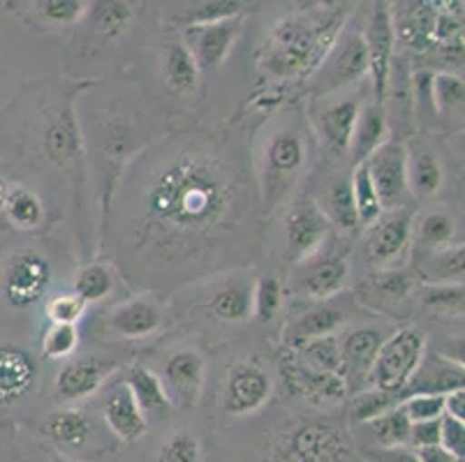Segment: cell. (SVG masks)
I'll list each match as a JSON object with an SVG mask.
<instances>
[{
	"label": "cell",
	"instance_id": "54",
	"mask_svg": "<svg viewBox=\"0 0 465 462\" xmlns=\"http://www.w3.org/2000/svg\"><path fill=\"white\" fill-rule=\"evenodd\" d=\"M363 462H421L417 451L410 447L396 448H371L361 453Z\"/></svg>",
	"mask_w": 465,
	"mask_h": 462
},
{
	"label": "cell",
	"instance_id": "32",
	"mask_svg": "<svg viewBox=\"0 0 465 462\" xmlns=\"http://www.w3.org/2000/svg\"><path fill=\"white\" fill-rule=\"evenodd\" d=\"M391 137V127L384 107L380 102H363L359 109L357 123H354L352 137H350L348 158L350 164H361L378 151L380 146L389 142Z\"/></svg>",
	"mask_w": 465,
	"mask_h": 462
},
{
	"label": "cell",
	"instance_id": "28",
	"mask_svg": "<svg viewBox=\"0 0 465 462\" xmlns=\"http://www.w3.org/2000/svg\"><path fill=\"white\" fill-rule=\"evenodd\" d=\"M384 333L380 326L375 324H359L352 329H345L338 336V345H341L342 366H345V379H348L350 393L357 391V384L366 388L369 381L371 366H373L375 356H378L380 347H382Z\"/></svg>",
	"mask_w": 465,
	"mask_h": 462
},
{
	"label": "cell",
	"instance_id": "50",
	"mask_svg": "<svg viewBox=\"0 0 465 462\" xmlns=\"http://www.w3.org/2000/svg\"><path fill=\"white\" fill-rule=\"evenodd\" d=\"M251 0H202V5H194L185 16H181V25L211 24V21L230 19V16L246 15Z\"/></svg>",
	"mask_w": 465,
	"mask_h": 462
},
{
	"label": "cell",
	"instance_id": "42",
	"mask_svg": "<svg viewBox=\"0 0 465 462\" xmlns=\"http://www.w3.org/2000/svg\"><path fill=\"white\" fill-rule=\"evenodd\" d=\"M82 345V330L77 324H46L40 338L42 361H65L77 354Z\"/></svg>",
	"mask_w": 465,
	"mask_h": 462
},
{
	"label": "cell",
	"instance_id": "57",
	"mask_svg": "<svg viewBox=\"0 0 465 462\" xmlns=\"http://www.w3.org/2000/svg\"><path fill=\"white\" fill-rule=\"evenodd\" d=\"M417 456H420L421 462H463L459 457H454L451 453H447L442 447H424V448H414Z\"/></svg>",
	"mask_w": 465,
	"mask_h": 462
},
{
	"label": "cell",
	"instance_id": "26",
	"mask_svg": "<svg viewBox=\"0 0 465 462\" xmlns=\"http://www.w3.org/2000/svg\"><path fill=\"white\" fill-rule=\"evenodd\" d=\"M158 76L160 86L164 88L167 95L176 97V100H194L202 91L204 72L200 70L185 42L181 37H174V40L164 42L160 49Z\"/></svg>",
	"mask_w": 465,
	"mask_h": 462
},
{
	"label": "cell",
	"instance_id": "36",
	"mask_svg": "<svg viewBox=\"0 0 465 462\" xmlns=\"http://www.w3.org/2000/svg\"><path fill=\"white\" fill-rule=\"evenodd\" d=\"M3 211L12 227L21 234H40L49 227V220H52L42 194L28 185H12Z\"/></svg>",
	"mask_w": 465,
	"mask_h": 462
},
{
	"label": "cell",
	"instance_id": "3",
	"mask_svg": "<svg viewBox=\"0 0 465 462\" xmlns=\"http://www.w3.org/2000/svg\"><path fill=\"white\" fill-rule=\"evenodd\" d=\"M345 24L348 10L336 0L281 16L257 54V65L278 82L311 76Z\"/></svg>",
	"mask_w": 465,
	"mask_h": 462
},
{
	"label": "cell",
	"instance_id": "44",
	"mask_svg": "<svg viewBox=\"0 0 465 462\" xmlns=\"http://www.w3.org/2000/svg\"><path fill=\"white\" fill-rule=\"evenodd\" d=\"M366 430H371L373 435L375 448H396V447H408L410 437V421L401 407H391L389 412L380 414L373 421L363 423Z\"/></svg>",
	"mask_w": 465,
	"mask_h": 462
},
{
	"label": "cell",
	"instance_id": "38",
	"mask_svg": "<svg viewBox=\"0 0 465 462\" xmlns=\"http://www.w3.org/2000/svg\"><path fill=\"white\" fill-rule=\"evenodd\" d=\"M450 243H459V241H456V220L447 211L433 209L426 211L420 218H412V245H410V250H414V257Z\"/></svg>",
	"mask_w": 465,
	"mask_h": 462
},
{
	"label": "cell",
	"instance_id": "30",
	"mask_svg": "<svg viewBox=\"0 0 465 462\" xmlns=\"http://www.w3.org/2000/svg\"><path fill=\"white\" fill-rule=\"evenodd\" d=\"M86 7V0H16L15 15L31 31L61 33L82 24Z\"/></svg>",
	"mask_w": 465,
	"mask_h": 462
},
{
	"label": "cell",
	"instance_id": "18",
	"mask_svg": "<svg viewBox=\"0 0 465 462\" xmlns=\"http://www.w3.org/2000/svg\"><path fill=\"white\" fill-rule=\"evenodd\" d=\"M278 372L292 398L315 407H338L350 396L345 377L306 366L292 349H285L278 359Z\"/></svg>",
	"mask_w": 465,
	"mask_h": 462
},
{
	"label": "cell",
	"instance_id": "51",
	"mask_svg": "<svg viewBox=\"0 0 465 462\" xmlns=\"http://www.w3.org/2000/svg\"><path fill=\"white\" fill-rule=\"evenodd\" d=\"M401 412L408 417L410 423L417 421H430V418H440L445 414V396H433V393H417V396H408L399 402Z\"/></svg>",
	"mask_w": 465,
	"mask_h": 462
},
{
	"label": "cell",
	"instance_id": "46",
	"mask_svg": "<svg viewBox=\"0 0 465 462\" xmlns=\"http://www.w3.org/2000/svg\"><path fill=\"white\" fill-rule=\"evenodd\" d=\"M155 462H204V444L193 430L176 428L163 439Z\"/></svg>",
	"mask_w": 465,
	"mask_h": 462
},
{
	"label": "cell",
	"instance_id": "19",
	"mask_svg": "<svg viewBox=\"0 0 465 462\" xmlns=\"http://www.w3.org/2000/svg\"><path fill=\"white\" fill-rule=\"evenodd\" d=\"M158 375L172 405L197 407L204 396L209 361L200 347L179 345L164 354Z\"/></svg>",
	"mask_w": 465,
	"mask_h": 462
},
{
	"label": "cell",
	"instance_id": "10",
	"mask_svg": "<svg viewBox=\"0 0 465 462\" xmlns=\"http://www.w3.org/2000/svg\"><path fill=\"white\" fill-rule=\"evenodd\" d=\"M369 79V51L361 25H342L331 49L311 74V97H327L350 91Z\"/></svg>",
	"mask_w": 465,
	"mask_h": 462
},
{
	"label": "cell",
	"instance_id": "11",
	"mask_svg": "<svg viewBox=\"0 0 465 462\" xmlns=\"http://www.w3.org/2000/svg\"><path fill=\"white\" fill-rule=\"evenodd\" d=\"M426 351H429V338L424 330L417 326H401L384 338L373 366H371L366 387L399 396L410 377L417 372Z\"/></svg>",
	"mask_w": 465,
	"mask_h": 462
},
{
	"label": "cell",
	"instance_id": "22",
	"mask_svg": "<svg viewBox=\"0 0 465 462\" xmlns=\"http://www.w3.org/2000/svg\"><path fill=\"white\" fill-rule=\"evenodd\" d=\"M417 287H420V280L414 270L396 266V269L375 270L366 275L354 291V300L380 315L394 317L405 310Z\"/></svg>",
	"mask_w": 465,
	"mask_h": 462
},
{
	"label": "cell",
	"instance_id": "4",
	"mask_svg": "<svg viewBox=\"0 0 465 462\" xmlns=\"http://www.w3.org/2000/svg\"><path fill=\"white\" fill-rule=\"evenodd\" d=\"M311 167V133L299 121H276L257 146V158H252L257 197L264 220L282 211L297 194L299 183L306 178Z\"/></svg>",
	"mask_w": 465,
	"mask_h": 462
},
{
	"label": "cell",
	"instance_id": "20",
	"mask_svg": "<svg viewBox=\"0 0 465 462\" xmlns=\"http://www.w3.org/2000/svg\"><path fill=\"white\" fill-rule=\"evenodd\" d=\"M285 257L292 266L308 260L331 239V222L312 197L292 199L285 206Z\"/></svg>",
	"mask_w": 465,
	"mask_h": 462
},
{
	"label": "cell",
	"instance_id": "23",
	"mask_svg": "<svg viewBox=\"0 0 465 462\" xmlns=\"http://www.w3.org/2000/svg\"><path fill=\"white\" fill-rule=\"evenodd\" d=\"M243 25H246V15L188 25L183 28L181 40L185 42L202 72H215L234 51L236 42L243 35Z\"/></svg>",
	"mask_w": 465,
	"mask_h": 462
},
{
	"label": "cell",
	"instance_id": "29",
	"mask_svg": "<svg viewBox=\"0 0 465 462\" xmlns=\"http://www.w3.org/2000/svg\"><path fill=\"white\" fill-rule=\"evenodd\" d=\"M88 35L100 49L116 46L133 33L137 24V5L134 0H93L86 7Z\"/></svg>",
	"mask_w": 465,
	"mask_h": 462
},
{
	"label": "cell",
	"instance_id": "47",
	"mask_svg": "<svg viewBox=\"0 0 465 462\" xmlns=\"http://www.w3.org/2000/svg\"><path fill=\"white\" fill-rule=\"evenodd\" d=\"M399 396L396 393H389V391H380V388L373 387H366L361 391L354 393L350 398V423L354 426H363V423L373 421L378 418L380 414L389 412L391 407L399 405Z\"/></svg>",
	"mask_w": 465,
	"mask_h": 462
},
{
	"label": "cell",
	"instance_id": "31",
	"mask_svg": "<svg viewBox=\"0 0 465 462\" xmlns=\"http://www.w3.org/2000/svg\"><path fill=\"white\" fill-rule=\"evenodd\" d=\"M463 363H456L442 354L426 351L420 368L410 377V381L399 393V400L417 393H433V396H445V393L463 388Z\"/></svg>",
	"mask_w": 465,
	"mask_h": 462
},
{
	"label": "cell",
	"instance_id": "48",
	"mask_svg": "<svg viewBox=\"0 0 465 462\" xmlns=\"http://www.w3.org/2000/svg\"><path fill=\"white\" fill-rule=\"evenodd\" d=\"M255 319L262 324H272L281 315L285 305V285L276 275H260L255 278Z\"/></svg>",
	"mask_w": 465,
	"mask_h": 462
},
{
	"label": "cell",
	"instance_id": "45",
	"mask_svg": "<svg viewBox=\"0 0 465 462\" xmlns=\"http://www.w3.org/2000/svg\"><path fill=\"white\" fill-rule=\"evenodd\" d=\"M430 102H433V112L438 118H442L445 113L459 116L463 112V79L456 72H433Z\"/></svg>",
	"mask_w": 465,
	"mask_h": 462
},
{
	"label": "cell",
	"instance_id": "33",
	"mask_svg": "<svg viewBox=\"0 0 465 462\" xmlns=\"http://www.w3.org/2000/svg\"><path fill=\"white\" fill-rule=\"evenodd\" d=\"M317 206L327 215L331 227H336L342 234H354L359 227L357 211H354L352 188H350V173H329L324 178L317 194H311Z\"/></svg>",
	"mask_w": 465,
	"mask_h": 462
},
{
	"label": "cell",
	"instance_id": "40",
	"mask_svg": "<svg viewBox=\"0 0 465 462\" xmlns=\"http://www.w3.org/2000/svg\"><path fill=\"white\" fill-rule=\"evenodd\" d=\"M420 290V303L435 317L459 319L463 317V282H424Z\"/></svg>",
	"mask_w": 465,
	"mask_h": 462
},
{
	"label": "cell",
	"instance_id": "43",
	"mask_svg": "<svg viewBox=\"0 0 465 462\" xmlns=\"http://www.w3.org/2000/svg\"><path fill=\"white\" fill-rule=\"evenodd\" d=\"M292 351H294V354L306 363V366L317 368V370H324V372H336V375L345 377L341 345H338V333H333V336L315 338V340H308L303 342V345L294 347Z\"/></svg>",
	"mask_w": 465,
	"mask_h": 462
},
{
	"label": "cell",
	"instance_id": "7",
	"mask_svg": "<svg viewBox=\"0 0 465 462\" xmlns=\"http://www.w3.org/2000/svg\"><path fill=\"white\" fill-rule=\"evenodd\" d=\"M266 462H363L348 428L312 414L285 421L273 432Z\"/></svg>",
	"mask_w": 465,
	"mask_h": 462
},
{
	"label": "cell",
	"instance_id": "15",
	"mask_svg": "<svg viewBox=\"0 0 465 462\" xmlns=\"http://www.w3.org/2000/svg\"><path fill=\"white\" fill-rule=\"evenodd\" d=\"M311 109V127L320 146L331 160L348 158L350 137L363 100L361 95L350 91L333 93L327 97H317Z\"/></svg>",
	"mask_w": 465,
	"mask_h": 462
},
{
	"label": "cell",
	"instance_id": "37",
	"mask_svg": "<svg viewBox=\"0 0 465 462\" xmlns=\"http://www.w3.org/2000/svg\"><path fill=\"white\" fill-rule=\"evenodd\" d=\"M118 282V270L112 261L93 260L88 264L79 266L72 273V282L67 290L72 294H77L84 303L91 308V305H100L114 294Z\"/></svg>",
	"mask_w": 465,
	"mask_h": 462
},
{
	"label": "cell",
	"instance_id": "2",
	"mask_svg": "<svg viewBox=\"0 0 465 462\" xmlns=\"http://www.w3.org/2000/svg\"><path fill=\"white\" fill-rule=\"evenodd\" d=\"M91 86V82L35 86L37 100L33 104L37 160L65 181L79 215H86L84 202L88 183L86 134L79 121V102Z\"/></svg>",
	"mask_w": 465,
	"mask_h": 462
},
{
	"label": "cell",
	"instance_id": "5",
	"mask_svg": "<svg viewBox=\"0 0 465 462\" xmlns=\"http://www.w3.org/2000/svg\"><path fill=\"white\" fill-rule=\"evenodd\" d=\"M72 269L70 254L56 241L24 239L0 261V300L16 315L42 308L61 291V280Z\"/></svg>",
	"mask_w": 465,
	"mask_h": 462
},
{
	"label": "cell",
	"instance_id": "41",
	"mask_svg": "<svg viewBox=\"0 0 465 462\" xmlns=\"http://www.w3.org/2000/svg\"><path fill=\"white\" fill-rule=\"evenodd\" d=\"M350 188H352V199H354V211H357L359 227L366 229L380 220V215L384 213L382 202L378 197V190H375L373 181L369 176V169L366 164H354L350 167Z\"/></svg>",
	"mask_w": 465,
	"mask_h": 462
},
{
	"label": "cell",
	"instance_id": "24",
	"mask_svg": "<svg viewBox=\"0 0 465 462\" xmlns=\"http://www.w3.org/2000/svg\"><path fill=\"white\" fill-rule=\"evenodd\" d=\"M100 393H103L100 421L107 428L109 435L121 444L142 442L149 435V417L143 414L121 377H114V381H109Z\"/></svg>",
	"mask_w": 465,
	"mask_h": 462
},
{
	"label": "cell",
	"instance_id": "39",
	"mask_svg": "<svg viewBox=\"0 0 465 462\" xmlns=\"http://www.w3.org/2000/svg\"><path fill=\"white\" fill-rule=\"evenodd\" d=\"M414 275L424 282H463V243L442 245L414 257Z\"/></svg>",
	"mask_w": 465,
	"mask_h": 462
},
{
	"label": "cell",
	"instance_id": "25",
	"mask_svg": "<svg viewBox=\"0 0 465 462\" xmlns=\"http://www.w3.org/2000/svg\"><path fill=\"white\" fill-rule=\"evenodd\" d=\"M366 169L373 181L384 211L401 209L408 194V178H405V143L389 139L384 146L366 160Z\"/></svg>",
	"mask_w": 465,
	"mask_h": 462
},
{
	"label": "cell",
	"instance_id": "55",
	"mask_svg": "<svg viewBox=\"0 0 465 462\" xmlns=\"http://www.w3.org/2000/svg\"><path fill=\"white\" fill-rule=\"evenodd\" d=\"M0 462H26L12 428L0 426Z\"/></svg>",
	"mask_w": 465,
	"mask_h": 462
},
{
	"label": "cell",
	"instance_id": "52",
	"mask_svg": "<svg viewBox=\"0 0 465 462\" xmlns=\"http://www.w3.org/2000/svg\"><path fill=\"white\" fill-rule=\"evenodd\" d=\"M438 447L445 448L454 457L463 460L465 456V421L451 418L447 414L440 417V444Z\"/></svg>",
	"mask_w": 465,
	"mask_h": 462
},
{
	"label": "cell",
	"instance_id": "16",
	"mask_svg": "<svg viewBox=\"0 0 465 462\" xmlns=\"http://www.w3.org/2000/svg\"><path fill=\"white\" fill-rule=\"evenodd\" d=\"M167 303L158 291L142 290L118 300L104 315L103 326L112 338L124 342H142L153 338L167 326Z\"/></svg>",
	"mask_w": 465,
	"mask_h": 462
},
{
	"label": "cell",
	"instance_id": "1",
	"mask_svg": "<svg viewBox=\"0 0 465 462\" xmlns=\"http://www.w3.org/2000/svg\"><path fill=\"white\" fill-rule=\"evenodd\" d=\"M262 222L251 152L220 127L149 143L124 169L103 213L116 270L158 294L246 269L260 252Z\"/></svg>",
	"mask_w": 465,
	"mask_h": 462
},
{
	"label": "cell",
	"instance_id": "49",
	"mask_svg": "<svg viewBox=\"0 0 465 462\" xmlns=\"http://www.w3.org/2000/svg\"><path fill=\"white\" fill-rule=\"evenodd\" d=\"M88 305L79 299L77 294H72L70 290H61L54 296L46 299L42 305V315L49 324H77L86 317Z\"/></svg>",
	"mask_w": 465,
	"mask_h": 462
},
{
	"label": "cell",
	"instance_id": "56",
	"mask_svg": "<svg viewBox=\"0 0 465 462\" xmlns=\"http://www.w3.org/2000/svg\"><path fill=\"white\" fill-rule=\"evenodd\" d=\"M445 414L451 418L465 421V388L445 393Z\"/></svg>",
	"mask_w": 465,
	"mask_h": 462
},
{
	"label": "cell",
	"instance_id": "17",
	"mask_svg": "<svg viewBox=\"0 0 465 462\" xmlns=\"http://www.w3.org/2000/svg\"><path fill=\"white\" fill-rule=\"evenodd\" d=\"M412 211L405 206L380 215L371 227H366L361 254L369 273L401 266L403 257H408L412 245Z\"/></svg>",
	"mask_w": 465,
	"mask_h": 462
},
{
	"label": "cell",
	"instance_id": "9",
	"mask_svg": "<svg viewBox=\"0 0 465 462\" xmlns=\"http://www.w3.org/2000/svg\"><path fill=\"white\" fill-rule=\"evenodd\" d=\"M272 366L260 354H243L227 366L220 381L218 407L227 418H251L260 414L273 398Z\"/></svg>",
	"mask_w": 465,
	"mask_h": 462
},
{
	"label": "cell",
	"instance_id": "14",
	"mask_svg": "<svg viewBox=\"0 0 465 462\" xmlns=\"http://www.w3.org/2000/svg\"><path fill=\"white\" fill-rule=\"evenodd\" d=\"M121 366L118 359L100 354L70 356L54 375V400L56 405H84L107 387Z\"/></svg>",
	"mask_w": 465,
	"mask_h": 462
},
{
	"label": "cell",
	"instance_id": "6",
	"mask_svg": "<svg viewBox=\"0 0 465 462\" xmlns=\"http://www.w3.org/2000/svg\"><path fill=\"white\" fill-rule=\"evenodd\" d=\"M42 356L31 342L0 330V426H31L37 421L45 388Z\"/></svg>",
	"mask_w": 465,
	"mask_h": 462
},
{
	"label": "cell",
	"instance_id": "12",
	"mask_svg": "<svg viewBox=\"0 0 465 462\" xmlns=\"http://www.w3.org/2000/svg\"><path fill=\"white\" fill-rule=\"evenodd\" d=\"M350 252L352 250H348V245L338 248V243L329 239L308 260L292 266L294 269L290 278L292 294L306 300H327L342 294L348 290L352 275Z\"/></svg>",
	"mask_w": 465,
	"mask_h": 462
},
{
	"label": "cell",
	"instance_id": "60",
	"mask_svg": "<svg viewBox=\"0 0 465 462\" xmlns=\"http://www.w3.org/2000/svg\"><path fill=\"white\" fill-rule=\"evenodd\" d=\"M438 3H445V0H438Z\"/></svg>",
	"mask_w": 465,
	"mask_h": 462
},
{
	"label": "cell",
	"instance_id": "8",
	"mask_svg": "<svg viewBox=\"0 0 465 462\" xmlns=\"http://www.w3.org/2000/svg\"><path fill=\"white\" fill-rule=\"evenodd\" d=\"M35 437L49 451L79 462L103 457L116 447V439L109 435L100 417L84 405H58L37 421Z\"/></svg>",
	"mask_w": 465,
	"mask_h": 462
},
{
	"label": "cell",
	"instance_id": "58",
	"mask_svg": "<svg viewBox=\"0 0 465 462\" xmlns=\"http://www.w3.org/2000/svg\"><path fill=\"white\" fill-rule=\"evenodd\" d=\"M12 185L7 183V178L5 176H0V209L5 206V199H7V192H10Z\"/></svg>",
	"mask_w": 465,
	"mask_h": 462
},
{
	"label": "cell",
	"instance_id": "27",
	"mask_svg": "<svg viewBox=\"0 0 465 462\" xmlns=\"http://www.w3.org/2000/svg\"><path fill=\"white\" fill-rule=\"evenodd\" d=\"M348 319L350 312L341 303V294L327 300H315L311 308L299 312L290 324H285L281 340L285 349H294V347L303 345L308 340H315V338L333 336V333H338L342 326L348 324Z\"/></svg>",
	"mask_w": 465,
	"mask_h": 462
},
{
	"label": "cell",
	"instance_id": "53",
	"mask_svg": "<svg viewBox=\"0 0 465 462\" xmlns=\"http://www.w3.org/2000/svg\"><path fill=\"white\" fill-rule=\"evenodd\" d=\"M438 444H440V418L410 423V437H408L410 448L438 447Z\"/></svg>",
	"mask_w": 465,
	"mask_h": 462
},
{
	"label": "cell",
	"instance_id": "59",
	"mask_svg": "<svg viewBox=\"0 0 465 462\" xmlns=\"http://www.w3.org/2000/svg\"><path fill=\"white\" fill-rule=\"evenodd\" d=\"M49 462H79V460H72V457L63 456L58 451H49Z\"/></svg>",
	"mask_w": 465,
	"mask_h": 462
},
{
	"label": "cell",
	"instance_id": "35",
	"mask_svg": "<svg viewBox=\"0 0 465 462\" xmlns=\"http://www.w3.org/2000/svg\"><path fill=\"white\" fill-rule=\"evenodd\" d=\"M121 381L130 388V393H133L134 400H137V405L142 407L146 417H169V412H172V400H169L163 379H160V375L153 368L133 363V366H128L124 370Z\"/></svg>",
	"mask_w": 465,
	"mask_h": 462
},
{
	"label": "cell",
	"instance_id": "13",
	"mask_svg": "<svg viewBox=\"0 0 465 462\" xmlns=\"http://www.w3.org/2000/svg\"><path fill=\"white\" fill-rule=\"evenodd\" d=\"M206 290L202 294L204 312L215 326L236 329L255 319V278L248 269H230L202 278Z\"/></svg>",
	"mask_w": 465,
	"mask_h": 462
},
{
	"label": "cell",
	"instance_id": "34",
	"mask_svg": "<svg viewBox=\"0 0 465 462\" xmlns=\"http://www.w3.org/2000/svg\"><path fill=\"white\" fill-rule=\"evenodd\" d=\"M408 192L420 202H430L445 188V167L438 152L426 146H405Z\"/></svg>",
	"mask_w": 465,
	"mask_h": 462
},
{
	"label": "cell",
	"instance_id": "21",
	"mask_svg": "<svg viewBox=\"0 0 465 462\" xmlns=\"http://www.w3.org/2000/svg\"><path fill=\"white\" fill-rule=\"evenodd\" d=\"M363 40H366V51H369V79L373 102L382 104L389 70H391V61L396 56V25L389 0L373 3L366 25H363Z\"/></svg>",
	"mask_w": 465,
	"mask_h": 462
}]
</instances>
